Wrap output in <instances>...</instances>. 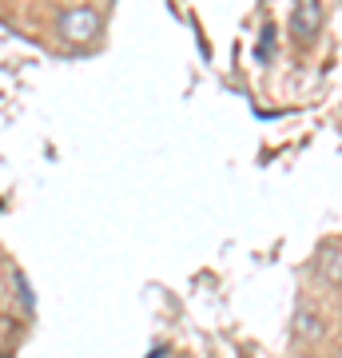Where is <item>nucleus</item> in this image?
I'll return each instance as SVG.
<instances>
[{
    "mask_svg": "<svg viewBox=\"0 0 342 358\" xmlns=\"http://www.w3.org/2000/svg\"><path fill=\"white\" fill-rule=\"evenodd\" d=\"M60 32H64V40H92L100 32V13L88 8V4L68 8V13L60 16Z\"/></svg>",
    "mask_w": 342,
    "mask_h": 358,
    "instance_id": "nucleus-1",
    "label": "nucleus"
},
{
    "mask_svg": "<svg viewBox=\"0 0 342 358\" xmlns=\"http://www.w3.org/2000/svg\"><path fill=\"white\" fill-rule=\"evenodd\" d=\"M322 4L318 0H303V4H294V13H291V32L294 36H303V40H311V36H318V28H322Z\"/></svg>",
    "mask_w": 342,
    "mask_h": 358,
    "instance_id": "nucleus-2",
    "label": "nucleus"
},
{
    "mask_svg": "<svg viewBox=\"0 0 342 358\" xmlns=\"http://www.w3.org/2000/svg\"><path fill=\"white\" fill-rule=\"evenodd\" d=\"M16 291H20V303H24V307L32 310V291H28V279L20 275V271H16Z\"/></svg>",
    "mask_w": 342,
    "mask_h": 358,
    "instance_id": "nucleus-3",
    "label": "nucleus"
},
{
    "mask_svg": "<svg viewBox=\"0 0 342 358\" xmlns=\"http://www.w3.org/2000/svg\"><path fill=\"white\" fill-rule=\"evenodd\" d=\"M299 331L315 338V334H322V327H318V319H315V315H303V327H299Z\"/></svg>",
    "mask_w": 342,
    "mask_h": 358,
    "instance_id": "nucleus-4",
    "label": "nucleus"
},
{
    "mask_svg": "<svg viewBox=\"0 0 342 358\" xmlns=\"http://www.w3.org/2000/svg\"><path fill=\"white\" fill-rule=\"evenodd\" d=\"M259 56H271V28H263V40H259Z\"/></svg>",
    "mask_w": 342,
    "mask_h": 358,
    "instance_id": "nucleus-5",
    "label": "nucleus"
},
{
    "mask_svg": "<svg viewBox=\"0 0 342 358\" xmlns=\"http://www.w3.org/2000/svg\"><path fill=\"white\" fill-rule=\"evenodd\" d=\"M0 358H8V355H0Z\"/></svg>",
    "mask_w": 342,
    "mask_h": 358,
    "instance_id": "nucleus-6",
    "label": "nucleus"
}]
</instances>
